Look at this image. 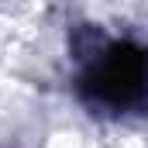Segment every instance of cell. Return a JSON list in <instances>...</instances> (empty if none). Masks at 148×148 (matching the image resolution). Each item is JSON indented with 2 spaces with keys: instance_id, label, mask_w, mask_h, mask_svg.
<instances>
[{
  "instance_id": "6da1fadb",
  "label": "cell",
  "mask_w": 148,
  "mask_h": 148,
  "mask_svg": "<svg viewBox=\"0 0 148 148\" xmlns=\"http://www.w3.org/2000/svg\"><path fill=\"white\" fill-rule=\"evenodd\" d=\"M76 86L93 110L114 117L141 110L148 107V52L134 41H107L86 59Z\"/></svg>"
}]
</instances>
